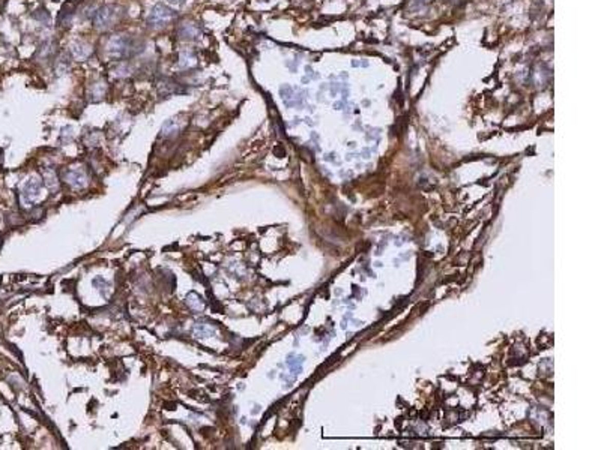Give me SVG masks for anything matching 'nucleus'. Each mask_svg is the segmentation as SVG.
Returning <instances> with one entry per match:
<instances>
[{
	"instance_id": "3",
	"label": "nucleus",
	"mask_w": 601,
	"mask_h": 450,
	"mask_svg": "<svg viewBox=\"0 0 601 450\" xmlns=\"http://www.w3.org/2000/svg\"><path fill=\"white\" fill-rule=\"evenodd\" d=\"M175 18H176V12L170 6L164 3H157L147 15V26L154 30H160L167 27Z\"/></svg>"
},
{
	"instance_id": "2",
	"label": "nucleus",
	"mask_w": 601,
	"mask_h": 450,
	"mask_svg": "<svg viewBox=\"0 0 601 450\" xmlns=\"http://www.w3.org/2000/svg\"><path fill=\"white\" fill-rule=\"evenodd\" d=\"M125 15V9L119 5H104L98 8L93 14L92 23L95 29L98 30H107L116 26Z\"/></svg>"
},
{
	"instance_id": "5",
	"label": "nucleus",
	"mask_w": 601,
	"mask_h": 450,
	"mask_svg": "<svg viewBox=\"0 0 601 450\" xmlns=\"http://www.w3.org/2000/svg\"><path fill=\"white\" fill-rule=\"evenodd\" d=\"M40 191H41L40 180H38L36 177H32V179H29V182L24 185L23 197H24V200H26L27 203H30V201H33L36 197L40 195Z\"/></svg>"
},
{
	"instance_id": "1",
	"label": "nucleus",
	"mask_w": 601,
	"mask_h": 450,
	"mask_svg": "<svg viewBox=\"0 0 601 450\" xmlns=\"http://www.w3.org/2000/svg\"><path fill=\"white\" fill-rule=\"evenodd\" d=\"M104 56L110 60H122L131 57L139 51V45L134 38L128 35H113L104 42Z\"/></svg>"
},
{
	"instance_id": "6",
	"label": "nucleus",
	"mask_w": 601,
	"mask_h": 450,
	"mask_svg": "<svg viewBox=\"0 0 601 450\" xmlns=\"http://www.w3.org/2000/svg\"><path fill=\"white\" fill-rule=\"evenodd\" d=\"M196 63H197L196 53L191 51V50H183L179 54V60L176 63V68H179V69H190V68L196 66Z\"/></svg>"
},
{
	"instance_id": "11",
	"label": "nucleus",
	"mask_w": 601,
	"mask_h": 450,
	"mask_svg": "<svg viewBox=\"0 0 601 450\" xmlns=\"http://www.w3.org/2000/svg\"><path fill=\"white\" fill-rule=\"evenodd\" d=\"M179 131V125L175 119H170L167 120L164 125H162V135L164 137H172V135H176Z\"/></svg>"
},
{
	"instance_id": "4",
	"label": "nucleus",
	"mask_w": 601,
	"mask_h": 450,
	"mask_svg": "<svg viewBox=\"0 0 601 450\" xmlns=\"http://www.w3.org/2000/svg\"><path fill=\"white\" fill-rule=\"evenodd\" d=\"M176 33H178V36H179L180 40L196 41L200 38L201 27L197 21L193 20L180 21L178 29H176Z\"/></svg>"
},
{
	"instance_id": "8",
	"label": "nucleus",
	"mask_w": 601,
	"mask_h": 450,
	"mask_svg": "<svg viewBox=\"0 0 601 450\" xmlns=\"http://www.w3.org/2000/svg\"><path fill=\"white\" fill-rule=\"evenodd\" d=\"M179 86L178 83H175L173 80H162L161 83H158V87H160L161 93L164 95H172V93H182V90H179Z\"/></svg>"
},
{
	"instance_id": "7",
	"label": "nucleus",
	"mask_w": 601,
	"mask_h": 450,
	"mask_svg": "<svg viewBox=\"0 0 601 450\" xmlns=\"http://www.w3.org/2000/svg\"><path fill=\"white\" fill-rule=\"evenodd\" d=\"M66 182H69L72 186L79 188V186H83L86 183V177H84V173L81 171L80 168H74L69 173H66Z\"/></svg>"
},
{
	"instance_id": "9",
	"label": "nucleus",
	"mask_w": 601,
	"mask_h": 450,
	"mask_svg": "<svg viewBox=\"0 0 601 450\" xmlns=\"http://www.w3.org/2000/svg\"><path fill=\"white\" fill-rule=\"evenodd\" d=\"M90 45L89 44H86V42H77V44H74V47H72V53H74V56L76 57H79V59H86L89 54H90Z\"/></svg>"
},
{
	"instance_id": "10",
	"label": "nucleus",
	"mask_w": 601,
	"mask_h": 450,
	"mask_svg": "<svg viewBox=\"0 0 601 450\" xmlns=\"http://www.w3.org/2000/svg\"><path fill=\"white\" fill-rule=\"evenodd\" d=\"M105 89H107V86H105L104 81L93 83L92 87H90V92H89L90 99H92V101H100V99L105 95Z\"/></svg>"
},
{
	"instance_id": "13",
	"label": "nucleus",
	"mask_w": 601,
	"mask_h": 450,
	"mask_svg": "<svg viewBox=\"0 0 601 450\" xmlns=\"http://www.w3.org/2000/svg\"><path fill=\"white\" fill-rule=\"evenodd\" d=\"M196 335L199 338H208V336L214 335V329H212V326H206L203 323H197L196 324Z\"/></svg>"
},
{
	"instance_id": "12",
	"label": "nucleus",
	"mask_w": 601,
	"mask_h": 450,
	"mask_svg": "<svg viewBox=\"0 0 601 450\" xmlns=\"http://www.w3.org/2000/svg\"><path fill=\"white\" fill-rule=\"evenodd\" d=\"M186 302H188L190 308H193V309H196V311H201V309L204 308L203 299H201L200 296H197L196 293L188 294V296H186Z\"/></svg>"
},
{
	"instance_id": "15",
	"label": "nucleus",
	"mask_w": 601,
	"mask_h": 450,
	"mask_svg": "<svg viewBox=\"0 0 601 450\" xmlns=\"http://www.w3.org/2000/svg\"><path fill=\"white\" fill-rule=\"evenodd\" d=\"M170 5H175V6H183L186 0H167Z\"/></svg>"
},
{
	"instance_id": "14",
	"label": "nucleus",
	"mask_w": 601,
	"mask_h": 450,
	"mask_svg": "<svg viewBox=\"0 0 601 450\" xmlns=\"http://www.w3.org/2000/svg\"><path fill=\"white\" fill-rule=\"evenodd\" d=\"M428 2H430V0H412V5L417 6V8H421V6L427 5Z\"/></svg>"
},
{
	"instance_id": "16",
	"label": "nucleus",
	"mask_w": 601,
	"mask_h": 450,
	"mask_svg": "<svg viewBox=\"0 0 601 450\" xmlns=\"http://www.w3.org/2000/svg\"><path fill=\"white\" fill-rule=\"evenodd\" d=\"M353 66H368V62H352Z\"/></svg>"
}]
</instances>
